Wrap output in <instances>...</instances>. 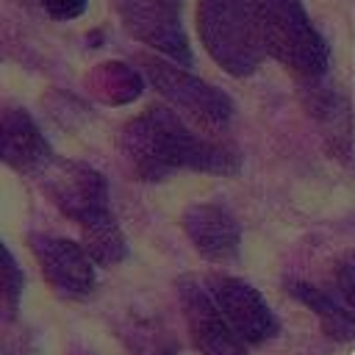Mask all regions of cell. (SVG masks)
Instances as JSON below:
<instances>
[{
  "label": "cell",
  "instance_id": "6da1fadb",
  "mask_svg": "<svg viewBox=\"0 0 355 355\" xmlns=\"http://www.w3.org/2000/svg\"><path fill=\"white\" fill-rule=\"evenodd\" d=\"M125 153L136 169L144 175H161L178 164H200L205 150L191 139V133L175 119L166 108H150V114L139 122H130L125 130Z\"/></svg>",
  "mask_w": 355,
  "mask_h": 355
},
{
  "label": "cell",
  "instance_id": "7a4b0ae2",
  "mask_svg": "<svg viewBox=\"0 0 355 355\" xmlns=\"http://www.w3.org/2000/svg\"><path fill=\"white\" fill-rule=\"evenodd\" d=\"M197 28L205 36V47L225 69L241 75L255 67L261 28L247 0H202L197 8Z\"/></svg>",
  "mask_w": 355,
  "mask_h": 355
},
{
  "label": "cell",
  "instance_id": "3957f363",
  "mask_svg": "<svg viewBox=\"0 0 355 355\" xmlns=\"http://www.w3.org/2000/svg\"><path fill=\"white\" fill-rule=\"evenodd\" d=\"M258 28L263 33V47H269L280 61L294 64L305 72H319L324 64L322 42L305 25L300 6L294 0H261Z\"/></svg>",
  "mask_w": 355,
  "mask_h": 355
},
{
  "label": "cell",
  "instance_id": "277c9868",
  "mask_svg": "<svg viewBox=\"0 0 355 355\" xmlns=\"http://www.w3.org/2000/svg\"><path fill=\"white\" fill-rule=\"evenodd\" d=\"M53 202L78 222H92L105 214V186L103 178L80 164H58L47 180Z\"/></svg>",
  "mask_w": 355,
  "mask_h": 355
},
{
  "label": "cell",
  "instance_id": "5b68a950",
  "mask_svg": "<svg viewBox=\"0 0 355 355\" xmlns=\"http://www.w3.org/2000/svg\"><path fill=\"white\" fill-rule=\"evenodd\" d=\"M125 19H128V28L150 42L153 47H161L164 53H172V55H180L183 61L189 58L186 55V42H183V33L172 17V3L175 0H116Z\"/></svg>",
  "mask_w": 355,
  "mask_h": 355
},
{
  "label": "cell",
  "instance_id": "8992f818",
  "mask_svg": "<svg viewBox=\"0 0 355 355\" xmlns=\"http://www.w3.org/2000/svg\"><path fill=\"white\" fill-rule=\"evenodd\" d=\"M144 64H147L150 80L161 89V94L180 103L186 111L205 116V119H225L227 116V111H230L227 100L222 94H216L211 86L172 69L169 64H161V61H144Z\"/></svg>",
  "mask_w": 355,
  "mask_h": 355
},
{
  "label": "cell",
  "instance_id": "52a82bcc",
  "mask_svg": "<svg viewBox=\"0 0 355 355\" xmlns=\"http://www.w3.org/2000/svg\"><path fill=\"white\" fill-rule=\"evenodd\" d=\"M183 225L200 252L211 258H225L236 252L239 230H236V222L227 216V211L216 205H194L186 211Z\"/></svg>",
  "mask_w": 355,
  "mask_h": 355
},
{
  "label": "cell",
  "instance_id": "ba28073f",
  "mask_svg": "<svg viewBox=\"0 0 355 355\" xmlns=\"http://www.w3.org/2000/svg\"><path fill=\"white\" fill-rule=\"evenodd\" d=\"M31 247L42 263V275H47L55 286H69L83 291L92 283V272L80 255V250L67 239H50V236H33Z\"/></svg>",
  "mask_w": 355,
  "mask_h": 355
},
{
  "label": "cell",
  "instance_id": "9c48e42d",
  "mask_svg": "<svg viewBox=\"0 0 355 355\" xmlns=\"http://www.w3.org/2000/svg\"><path fill=\"white\" fill-rule=\"evenodd\" d=\"M83 241H86V250L100 261H116L122 255V236L108 214H100L92 222H83Z\"/></svg>",
  "mask_w": 355,
  "mask_h": 355
},
{
  "label": "cell",
  "instance_id": "30bf717a",
  "mask_svg": "<svg viewBox=\"0 0 355 355\" xmlns=\"http://www.w3.org/2000/svg\"><path fill=\"white\" fill-rule=\"evenodd\" d=\"M44 3V8L53 14V17H75V14H80V8H83V0H42Z\"/></svg>",
  "mask_w": 355,
  "mask_h": 355
},
{
  "label": "cell",
  "instance_id": "8fae6325",
  "mask_svg": "<svg viewBox=\"0 0 355 355\" xmlns=\"http://www.w3.org/2000/svg\"><path fill=\"white\" fill-rule=\"evenodd\" d=\"M352 169H355V17H352Z\"/></svg>",
  "mask_w": 355,
  "mask_h": 355
},
{
  "label": "cell",
  "instance_id": "7c38bea8",
  "mask_svg": "<svg viewBox=\"0 0 355 355\" xmlns=\"http://www.w3.org/2000/svg\"><path fill=\"white\" fill-rule=\"evenodd\" d=\"M352 355H355V352H352Z\"/></svg>",
  "mask_w": 355,
  "mask_h": 355
}]
</instances>
